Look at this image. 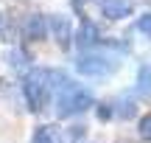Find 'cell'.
<instances>
[{
  "instance_id": "cell-1",
  "label": "cell",
  "mask_w": 151,
  "mask_h": 143,
  "mask_svg": "<svg viewBox=\"0 0 151 143\" xmlns=\"http://www.w3.org/2000/svg\"><path fill=\"white\" fill-rule=\"evenodd\" d=\"M56 107H59V115L62 118L78 115V112H84V110L92 107V93L67 79V82L56 90Z\"/></svg>"
},
{
  "instance_id": "cell-2",
  "label": "cell",
  "mask_w": 151,
  "mask_h": 143,
  "mask_svg": "<svg viewBox=\"0 0 151 143\" xmlns=\"http://www.w3.org/2000/svg\"><path fill=\"white\" fill-rule=\"evenodd\" d=\"M22 93H25V104L28 110L39 112L45 104V98L50 95V84H48V70L37 67V70H28L22 79Z\"/></svg>"
},
{
  "instance_id": "cell-3",
  "label": "cell",
  "mask_w": 151,
  "mask_h": 143,
  "mask_svg": "<svg viewBox=\"0 0 151 143\" xmlns=\"http://www.w3.org/2000/svg\"><path fill=\"white\" fill-rule=\"evenodd\" d=\"M78 73H84V76H109V73L118 67V62L115 59H109V56H104V53H87V56H81L78 59Z\"/></svg>"
},
{
  "instance_id": "cell-4",
  "label": "cell",
  "mask_w": 151,
  "mask_h": 143,
  "mask_svg": "<svg viewBox=\"0 0 151 143\" xmlns=\"http://www.w3.org/2000/svg\"><path fill=\"white\" fill-rule=\"evenodd\" d=\"M48 31L53 34V39L62 45V48H70V42H73V22L67 20V17H62V14H53L48 20Z\"/></svg>"
},
{
  "instance_id": "cell-5",
  "label": "cell",
  "mask_w": 151,
  "mask_h": 143,
  "mask_svg": "<svg viewBox=\"0 0 151 143\" xmlns=\"http://www.w3.org/2000/svg\"><path fill=\"white\" fill-rule=\"evenodd\" d=\"M22 34H25L28 42H42L48 37V20L39 14H31L25 22H22Z\"/></svg>"
},
{
  "instance_id": "cell-6",
  "label": "cell",
  "mask_w": 151,
  "mask_h": 143,
  "mask_svg": "<svg viewBox=\"0 0 151 143\" xmlns=\"http://www.w3.org/2000/svg\"><path fill=\"white\" fill-rule=\"evenodd\" d=\"M98 6H101L104 17H109V20H123V17L132 14L129 0H98Z\"/></svg>"
},
{
  "instance_id": "cell-7",
  "label": "cell",
  "mask_w": 151,
  "mask_h": 143,
  "mask_svg": "<svg viewBox=\"0 0 151 143\" xmlns=\"http://www.w3.org/2000/svg\"><path fill=\"white\" fill-rule=\"evenodd\" d=\"M73 37H76V42H78L81 48H90V45L98 42V28L92 25L90 20H81V28L73 31Z\"/></svg>"
},
{
  "instance_id": "cell-8",
  "label": "cell",
  "mask_w": 151,
  "mask_h": 143,
  "mask_svg": "<svg viewBox=\"0 0 151 143\" xmlns=\"http://www.w3.org/2000/svg\"><path fill=\"white\" fill-rule=\"evenodd\" d=\"M137 93L146 101H151V67L148 65H143L140 73H137Z\"/></svg>"
},
{
  "instance_id": "cell-9",
  "label": "cell",
  "mask_w": 151,
  "mask_h": 143,
  "mask_svg": "<svg viewBox=\"0 0 151 143\" xmlns=\"http://www.w3.org/2000/svg\"><path fill=\"white\" fill-rule=\"evenodd\" d=\"M34 143H62V132L56 126H39L34 135Z\"/></svg>"
},
{
  "instance_id": "cell-10",
  "label": "cell",
  "mask_w": 151,
  "mask_h": 143,
  "mask_svg": "<svg viewBox=\"0 0 151 143\" xmlns=\"http://www.w3.org/2000/svg\"><path fill=\"white\" fill-rule=\"evenodd\" d=\"M115 112H118V118H134L137 107H134V101H129V98H118V104H115Z\"/></svg>"
},
{
  "instance_id": "cell-11",
  "label": "cell",
  "mask_w": 151,
  "mask_h": 143,
  "mask_svg": "<svg viewBox=\"0 0 151 143\" xmlns=\"http://www.w3.org/2000/svg\"><path fill=\"white\" fill-rule=\"evenodd\" d=\"M137 129H140V138L146 143H151V112L140 118V126H137Z\"/></svg>"
},
{
  "instance_id": "cell-12",
  "label": "cell",
  "mask_w": 151,
  "mask_h": 143,
  "mask_svg": "<svg viewBox=\"0 0 151 143\" xmlns=\"http://www.w3.org/2000/svg\"><path fill=\"white\" fill-rule=\"evenodd\" d=\"M137 31L146 34V37H151V14H143L140 20H137Z\"/></svg>"
}]
</instances>
